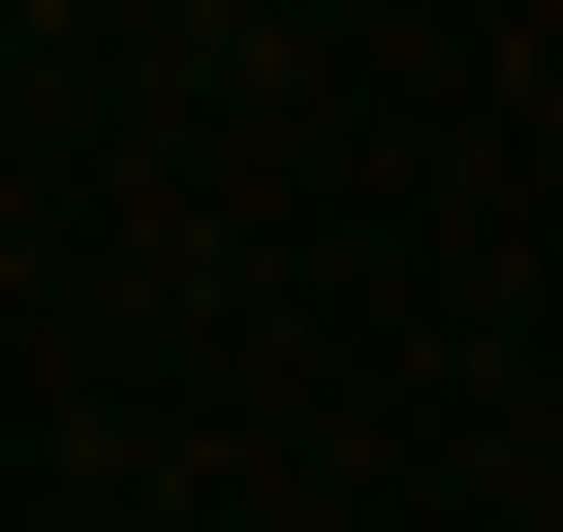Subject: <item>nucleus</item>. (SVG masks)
Segmentation results:
<instances>
[]
</instances>
